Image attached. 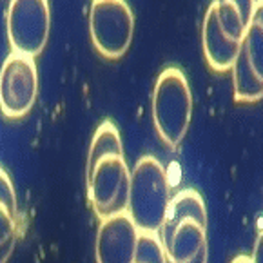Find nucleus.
I'll list each match as a JSON object with an SVG mask.
<instances>
[{
	"label": "nucleus",
	"instance_id": "1",
	"mask_svg": "<svg viewBox=\"0 0 263 263\" xmlns=\"http://www.w3.org/2000/svg\"><path fill=\"white\" fill-rule=\"evenodd\" d=\"M85 185L91 209L100 220L127 213L131 171L120 131L111 120L97 127L85 165Z\"/></svg>",
	"mask_w": 263,
	"mask_h": 263
},
{
	"label": "nucleus",
	"instance_id": "2",
	"mask_svg": "<svg viewBox=\"0 0 263 263\" xmlns=\"http://www.w3.org/2000/svg\"><path fill=\"white\" fill-rule=\"evenodd\" d=\"M158 240L171 263H207V209L194 189L180 191L171 198Z\"/></svg>",
	"mask_w": 263,
	"mask_h": 263
},
{
	"label": "nucleus",
	"instance_id": "3",
	"mask_svg": "<svg viewBox=\"0 0 263 263\" xmlns=\"http://www.w3.org/2000/svg\"><path fill=\"white\" fill-rule=\"evenodd\" d=\"M171 203L167 171L155 156H142L131 171L127 216L143 234H158Z\"/></svg>",
	"mask_w": 263,
	"mask_h": 263
},
{
	"label": "nucleus",
	"instance_id": "4",
	"mask_svg": "<svg viewBox=\"0 0 263 263\" xmlns=\"http://www.w3.org/2000/svg\"><path fill=\"white\" fill-rule=\"evenodd\" d=\"M153 122L162 142L178 147L193 118V93L185 74L178 67H165L153 89Z\"/></svg>",
	"mask_w": 263,
	"mask_h": 263
},
{
	"label": "nucleus",
	"instance_id": "5",
	"mask_svg": "<svg viewBox=\"0 0 263 263\" xmlns=\"http://www.w3.org/2000/svg\"><path fill=\"white\" fill-rule=\"evenodd\" d=\"M89 35L95 49L107 60L122 58L131 47L135 15L125 0H93Z\"/></svg>",
	"mask_w": 263,
	"mask_h": 263
},
{
	"label": "nucleus",
	"instance_id": "6",
	"mask_svg": "<svg viewBox=\"0 0 263 263\" xmlns=\"http://www.w3.org/2000/svg\"><path fill=\"white\" fill-rule=\"evenodd\" d=\"M234 100L252 104L263 98V0L256 8L241 39L240 51L232 66Z\"/></svg>",
	"mask_w": 263,
	"mask_h": 263
},
{
	"label": "nucleus",
	"instance_id": "7",
	"mask_svg": "<svg viewBox=\"0 0 263 263\" xmlns=\"http://www.w3.org/2000/svg\"><path fill=\"white\" fill-rule=\"evenodd\" d=\"M6 29L13 53L36 58L49 39L51 9L47 0H9Z\"/></svg>",
	"mask_w": 263,
	"mask_h": 263
},
{
	"label": "nucleus",
	"instance_id": "8",
	"mask_svg": "<svg viewBox=\"0 0 263 263\" xmlns=\"http://www.w3.org/2000/svg\"><path fill=\"white\" fill-rule=\"evenodd\" d=\"M39 95L35 58L9 53L0 69V111L6 118H22L31 111Z\"/></svg>",
	"mask_w": 263,
	"mask_h": 263
},
{
	"label": "nucleus",
	"instance_id": "9",
	"mask_svg": "<svg viewBox=\"0 0 263 263\" xmlns=\"http://www.w3.org/2000/svg\"><path fill=\"white\" fill-rule=\"evenodd\" d=\"M138 238L140 231L127 213L100 220L95 243L97 263H133Z\"/></svg>",
	"mask_w": 263,
	"mask_h": 263
},
{
	"label": "nucleus",
	"instance_id": "10",
	"mask_svg": "<svg viewBox=\"0 0 263 263\" xmlns=\"http://www.w3.org/2000/svg\"><path fill=\"white\" fill-rule=\"evenodd\" d=\"M240 44L241 42L229 39L221 31L216 15L209 6L205 18H203V26H201V46H203V54L211 69L218 73L231 71L238 57V51H240Z\"/></svg>",
	"mask_w": 263,
	"mask_h": 263
},
{
	"label": "nucleus",
	"instance_id": "11",
	"mask_svg": "<svg viewBox=\"0 0 263 263\" xmlns=\"http://www.w3.org/2000/svg\"><path fill=\"white\" fill-rule=\"evenodd\" d=\"M20 232L18 200L9 174L0 167V247L15 249Z\"/></svg>",
	"mask_w": 263,
	"mask_h": 263
},
{
	"label": "nucleus",
	"instance_id": "12",
	"mask_svg": "<svg viewBox=\"0 0 263 263\" xmlns=\"http://www.w3.org/2000/svg\"><path fill=\"white\" fill-rule=\"evenodd\" d=\"M211 8L216 15L221 31L229 39L241 42L254 13L256 0H214Z\"/></svg>",
	"mask_w": 263,
	"mask_h": 263
},
{
	"label": "nucleus",
	"instance_id": "13",
	"mask_svg": "<svg viewBox=\"0 0 263 263\" xmlns=\"http://www.w3.org/2000/svg\"><path fill=\"white\" fill-rule=\"evenodd\" d=\"M133 263H167L165 252H163L162 243H160L156 234H143V232H140L135 261Z\"/></svg>",
	"mask_w": 263,
	"mask_h": 263
},
{
	"label": "nucleus",
	"instance_id": "14",
	"mask_svg": "<svg viewBox=\"0 0 263 263\" xmlns=\"http://www.w3.org/2000/svg\"><path fill=\"white\" fill-rule=\"evenodd\" d=\"M251 263H263V234L259 232L258 238H256L254 251L251 256Z\"/></svg>",
	"mask_w": 263,
	"mask_h": 263
},
{
	"label": "nucleus",
	"instance_id": "15",
	"mask_svg": "<svg viewBox=\"0 0 263 263\" xmlns=\"http://www.w3.org/2000/svg\"><path fill=\"white\" fill-rule=\"evenodd\" d=\"M231 263H251V258H249V256H238V258H234Z\"/></svg>",
	"mask_w": 263,
	"mask_h": 263
}]
</instances>
